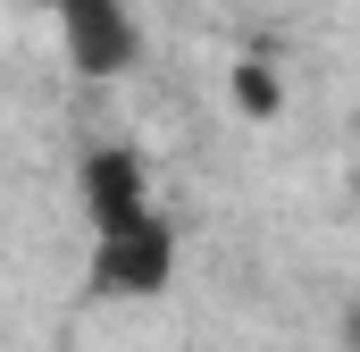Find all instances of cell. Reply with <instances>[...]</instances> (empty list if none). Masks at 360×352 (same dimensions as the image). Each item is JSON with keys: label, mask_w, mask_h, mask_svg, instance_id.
<instances>
[{"label": "cell", "mask_w": 360, "mask_h": 352, "mask_svg": "<svg viewBox=\"0 0 360 352\" xmlns=\"http://www.w3.org/2000/svg\"><path fill=\"white\" fill-rule=\"evenodd\" d=\"M59 17V42H68V68L84 84H117L134 59H143V17L134 0H42Z\"/></svg>", "instance_id": "cell-2"}, {"label": "cell", "mask_w": 360, "mask_h": 352, "mask_svg": "<svg viewBox=\"0 0 360 352\" xmlns=\"http://www.w3.org/2000/svg\"><path fill=\"white\" fill-rule=\"evenodd\" d=\"M76 201H84L92 227V268L84 294L92 302H160L176 285V218L160 210L151 193V168L134 143H92L76 160Z\"/></svg>", "instance_id": "cell-1"}, {"label": "cell", "mask_w": 360, "mask_h": 352, "mask_svg": "<svg viewBox=\"0 0 360 352\" xmlns=\"http://www.w3.org/2000/svg\"><path fill=\"white\" fill-rule=\"evenodd\" d=\"M235 101H243V118H276V76L260 68V59L235 68Z\"/></svg>", "instance_id": "cell-3"}]
</instances>
